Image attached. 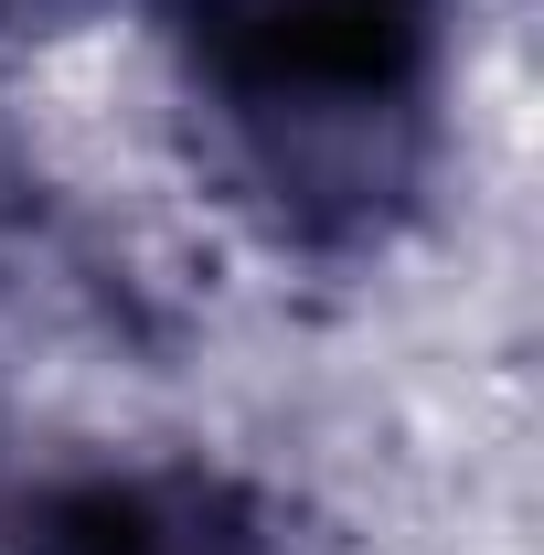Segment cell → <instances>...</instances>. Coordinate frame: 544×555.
I'll return each mask as SVG.
<instances>
[{"label":"cell","instance_id":"cell-1","mask_svg":"<svg viewBox=\"0 0 544 555\" xmlns=\"http://www.w3.org/2000/svg\"><path fill=\"white\" fill-rule=\"evenodd\" d=\"M0 555H299V534L213 460H107L43 481L0 524Z\"/></svg>","mask_w":544,"mask_h":555}]
</instances>
